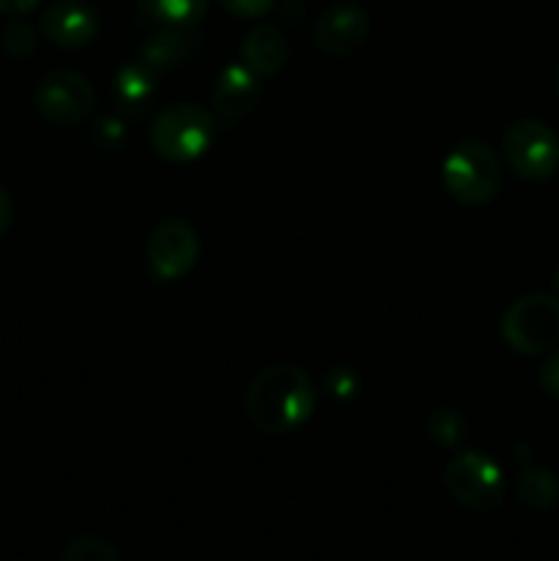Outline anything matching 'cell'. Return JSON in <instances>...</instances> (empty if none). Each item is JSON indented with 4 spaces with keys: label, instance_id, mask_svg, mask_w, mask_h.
<instances>
[{
    "label": "cell",
    "instance_id": "cell-1",
    "mask_svg": "<svg viewBox=\"0 0 559 561\" xmlns=\"http://www.w3.org/2000/svg\"><path fill=\"white\" fill-rule=\"evenodd\" d=\"M244 409L252 425L266 436L294 433L316 411V387L301 367L272 365L252 378Z\"/></svg>",
    "mask_w": 559,
    "mask_h": 561
},
{
    "label": "cell",
    "instance_id": "cell-2",
    "mask_svg": "<svg viewBox=\"0 0 559 561\" xmlns=\"http://www.w3.org/2000/svg\"><path fill=\"white\" fill-rule=\"evenodd\" d=\"M442 181L449 197L464 206H482L502 186L499 157L488 142L464 140L447 153L442 164Z\"/></svg>",
    "mask_w": 559,
    "mask_h": 561
},
{
    "label": "cell",
    "instance_id": "cell-3",
    "mask_svg": "<svg viewBox=\"0 0 559 561\" xmlns=\"http://www.w3.org/2000/svg\"><path fill=\"white\" fill-rule=\"evenodd\" d=\"M214 115L192 102L162 110L151 124V146L162 159L175 164L195 162L214 142Z\"/></svg>",
    "mask_w": 559,
    "mask_h": 561
},
{
    "label": "cell",
    "instance_id": "cell-4",
    "mask_svg": "<svg viewBox=\"0 0 559 561\" xmlns=\"http://www.w3.org/2000/svg\"><path fill=\"white\" fill-rule=\"evenodd\" d=\"M502 337L526 356L548 354L559 345V296L526 294L502 316Z\"/></svg>",
    "mask_w": 559,
    "mask_h": 561
},
{
    "label": "cell",
    "instance_id": "cell-5",
    "mask_svg": "<svg viewBox=\"0 0 559 561\" xmlns=\"http://www.w3.org/2000/svg\"><path fill=\"white\" fill-rule=\"evenodd\" d=\"M502 153L515 175L546 181L559 170V135L543 121L521 118L504 131Z\"/></svg>",
    "mask_w": 559,
    "mask_h": 561
},
{
    "label": "cell",
    "instance_id": "cell-6",
    "mask_svg": "<svg viewBox=\"0 0 559 561\" xmlns=\"http://www.w3.org/2000/svg\"><path fill=\"white\" fill-rule=\"evenodd\" d=\"M444 488L466 510H497L504 499V474L486 453H460L444 469Z\"/></svg>",
    "mask_w": 559,
    "mask_h": 561
},
{
    "label": "cell",
    "instance_id": "cell-7",
    "mask_svg": "<svg viewBox=\"0 0 559 561\" xmlns=\"http://www.w3.org/2000/svg\"><path fill=\"white\" fill-rule=\"evenodd\" d=\"M33 102L47 124L69 129V126L82 124L93 113L96 91H93L91 80L77 71H49L36 85Z\"/></svg>",
    "mask_w": 559,
    "mask_h": 561
},
{
    "label": "cell",
    "instance_id": "cell-8",
    "mask_svg": "<svg viewBox=\"0 0 559 561\" xmlns=\"http://www.w3.org/2000/svg\"><path fill=\"white\" fill-rule=\"evenodd\" d=\"M197 233L184 219H162L146 241L148 268L162 283H173L192 272L197 261Z\"/></svg>",
    "mask_w": 559,
    "mask_h": 561
},
{
    "label": "cell",
    "instance_id": "cell-9",
    "mask_svg": "<svg viewBox=\"0 0 559 561\" xmlns=\"http://www.w3.org/2000/svg\"><path fill=\"white\" fill-rule=\"evenodd\" d=\"M370 36V14L356 3H334L318 20L312 38L321 53L345 58L356 53Z\"/></svg>",
    "mask_w": 559,
    "mask_h": 561
},
{
    "label": "cell",
    "instance_id": "cell-10",
    "mask_svg": "<svg viewBox=\"0 0 559 561\" xmlns=\"http://www.w3.org/2000/svg\"><path fill=\"white\" fill-rule=\"evenodd\" d=\"M42 33L58 47L77 49L96 38L99 20L80 0H55L42 11Z\"/></svg>",
    "mask_w": 559,
    "mask_h": 561
},
{
    "label": "cell",
    "instance_id": "cell-11",
    "mask_svg": "<svg viewBox=\"0 0 559 561\" xmlns=\"http://www.w3.org/2000/svg\"><path fill=\"white\" fill-rule=\"evenodd\" d=\"M258 99H261V77L247 69L244 64L225 66L223 75L217 77V82L212 88L214 110L228 124L241 121L247 113H252Z\"/></svg>",
    "mask_w": 559,
    "mask_h": 561
},
{
    "label": "cell",
    "instance_id": "cell-12",
    "mask_svg": "<svg viewBox=\"0 0 559 561\" xmlns=\"http://www.w3.org/2000/svg\"><path fill=\"white\" fill-rule=\"evenodd\" d=\"M288 38L283 31L272 25H258L241 38L239 44V58L241 64L250 71H255L258 77H272L288 64Z\"/></svg>",
    "mask_w": 559,
    "mask_h": 561
},
{
    "label": "cell",
    "instance_id": "cell-13",
    "mask_svg": "<svg viewBox=\"0 0 559 561\" xmlns=\"http://www.w3.org/2000/svg\"><path fill=\"white\" fill-rule=\"evenodd\" d=\"M515 496L524 507L535 510V513H548L559 504V480L554 471L543 469V466L532 463L524 458L521 474L515 480Z\"/></svg>",
    "mask_w": 559,
    "mask_h": 561
},
{
    "label": "cell",
    "instance_id": "cell-14",
    "mask_svg": "<svg viewBox=\"0 0 559 561\" xmlns=\"http://www.w3.org/2000/svg\"><path fill=\"white\" fill-rule=\"evenodd\" d=\"M192 49V42L190 36H186L181 27H170V31L164 33H157V36L151 38V42L142 47V64L148 66V69H170V66L181 64V60L190 55Z\"/></svg>",
    "mask_w": 559,
    "mask_h": 561
},
{
    "label": "cell",
    "instance_id": "cell-15",
    "mask_svg": "<svg viewBox=\"0 0 559 561\" xmlns=\"http://www.w3.org/2000/svg\"><path fill=\"white\" fill-rule=\"evenodd\" d=\"M148 16L168 27H190L206 14L208 0H137Z\"/></svg>",
    "mask_w": 559,
    "mask_h": 561
},
{
    "label": "cell",
    "instance_id": "cell-16",
    "mask_svg": "<svg viewBox=\"0 0 559 561\" xmlns=\"http://www.w3.org/2000/svg\"><path fill=\"white\" fill-rule=\"evenodd\" d=\"M115 93L126 107H142L153 96V69L146 64H129L115 77Z\"/></svg>",
    "mask_w": 559,
    "mask_h": 561
},
{
    "label": "cell",
    "instance_id": "cell-17",
    "mask_svg": "<svg viewBox=\"0 0 559 561\" xmlns=\"http://www.w3.org/2000/svg\"><path fill=\"white\" fill-rule=\"evenodd\" d=\"M58 561H121V553L102 537L82 535L64 548Z\"/></svg>",
    "mask_w": 559,
    "mask_h": 561
},
{
    "label": "cell",
    "instance_id": "cell-18",
    "mask_svg": "<svg viewBox=\"0 0 559 561\" xmlns=\"http://www.w3.org/2000/svg\"><path fill=\"white\" fill-rule=\"evenodd\" d=\"M3 47L11 58H25L36 49V31L25 22H11L3 31Z\"/></svg>",
    "mask_w": 559,
    "mask_h": 561
},
{
    "label": "cell",
    "instance_id": "cell-19",
    "mask_svg": "<svg viewBox=\"0 0 559 561\" xmlns=\"http://www.w3.org/2000/svg\"><path fill=\"white\" fill-rule=\"evenodd\" d=\"M228 14L241 16V20H255V16L269 14L277 5V0H217Z\"/></svg>",
    "mask_w": 559,
    "mask_h": 561
},
{
    "label": "cell",
    "instance_id": "cell-20",
    "mask_svg": "<svg viewBox=\"0 0 559 561\" xmlns=\"http://www.w3.org/2000/svg\"><path fill=\"white\" fill-rule=\"evenodd\" d=\"M540 383H543V389L551 394V398L559 400V348L554 351L546 362H543Z\"/></svg>",
    "mask_w": 559,
    "mask_h": 561
},
{
    "label": "cell",
    "instance_id": "cell-21",
    "mask_svg": "<svg viewBox=\"0 0 559 561\" xmlns=\"http://www.w3.org/2000/svg\"><path fill=\"white\" fill-rule=\"evenodd\" d=\"M42 0H0V14L5 16H25L31 14Z\"/></svg>",
    "mask_w": 559,
    "mask_h": 561
},
{
    "label": "cell",
    "instance_id": "cell-22",
    "mask_svg": "<svg viewBox=\"0 0 559 561\" xmlns=\"http://www.w3.org/2000/svg\"><path fill=\"white\" fill-rule=\"evenodd\" d=\"M11 225V197L9 192L0 186V233H5V228Z\"/></svg>",
    "mask_w": 559,
    "mask_h": 561
},
{
    "label": "cell",
    "instance_id": "cell-23",
    "mask_svg": "<svg viewBox=\"0 0 559 561\" xmlns=\"http://www.w3.org/2000/svg\"><path fill=\"white\" fill-rule=\"evenodd\" d=\"M554 290H557V296H559V268L554 272Z\"/></svg>",
    "mask_w": 559,
    "mask_h": 561
},
{
    "label": "cell",
    "instance_id": "cell-24",
    "mask_svg": "<svg viewBox=\"0 0 559 561\" xmlns=\"http://www.w3.org/2000/svg\"><path fill=\"white\" fill-rule=\"evenodd\" d=\"M554 82H557V88H559V64H557V69H554Z\"/></svg>",
    "mask_w": 559,
    "mask_h": 561
}]
</instances>
